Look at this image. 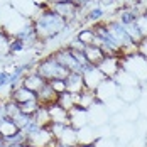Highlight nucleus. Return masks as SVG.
Wrapping results in <instances>:
<instances>
[{
	"label": "nucleus",
	"instance_id": "f03ea898",
	"mask_svg": "<svg viewBox=\"0 0 147 147\" xmlns=\"http://www.w3.org/2000/svg\"><path fill=\"white\" fill-rule=\"evenodd\" d=\"M34 69H36L37 74H41L47 83L49 81H54V80H66V76L69 74V71L66 68H63L58 61L53 58V54L42 58L34 66Z\"/></svg>",
	"mask_w": 147,
	"mask_h": 147
},
{
	"label": "nucleus",
	"instance_id": "b1692460",
	"mask_svg": "<svg viewBox=\"0 0 147 147\" xmlns=\"http://www.w3.org/2000/svg\"><path fill=\"white\" fill-rule=\"evenodd\" d=\"M95 147H118V142L113 137H100L95 140Z\"/></svg>",
	"mask_w": 147,
	"mask_h": 147
},
{
	"label": "nucleus",
	"instance_id": "7ed1b4c3",
	"mask_svg": "<svg viewBox=\"0 0 147 147\" xmlns=\"http://www.w3.org/2000/svg\"><path fill=\"white\" fill-rule=\"evenodd\" d=\"M120 59H122V69L130 73L139 83L147 81V59L144 56H140L139 53H134V54L122 56Z\"/></svg>",
	"mask_w": 147,
	"mask_h": 147
},
{
	"label": "nucleus",
	"instance_id": "412c9836",
	"mask_svg": "<svg viewBox=\"0 0 147 147\" xmlns=\"http://www.w3.org/2000/svg\"><path fill=\"white\" fill-rule=\"evenodd\" d=\"M27 46L24 41H20L19 37H10V42H9V54L14 56V54H20Z\"/></svg>",
	"mask_w": 147,
	"mask_h": 147
},
{
	"label": "nucleus",
	"instance_id": "a211bd4d",
	"mask_svg": "<svg viewBox=\"0 0 147 147\" xmlns=\"http://www.w3.org/2000/svg\"><path fill=\"white\" fill-rule=\"evenodd\" d=\"M17 132H19V129H17V125L14 123L12 118L5 117V118L0 120V135H2V139L3 137H9V135H14Z\"/></svg>",
	"mask_w": 147,
	"mask_h": 147
},
{
	"label": "nucleus",
	"instance_id": "f8f14e48",
	"mask_svg": "<svg viewBox=\"0 0 147 147\" xmlns=\"http://www.w3.org/2000/svg\"><path fill=\"white\" fill-rule=\"evenodd\" d=\"M139 14H140V10H137L134 5H123L122 9H118L117 20L122 26H129V24H134L137 20Z\"/></svg>",
	"mask_w": 147,
	"mask_h": 147
},
{
	"label": "nucleus",
	"instance_id": "9b49d317",
	"mask_svg": "<svg viewBox=\"0 0 147 147\" xmlns=\"http://www.w3.org/2000/svg\"><path fill=\"white\" fill-rule=\"evenodd\" d=\"M66 83V91L78 95L81 91H85V81H83V74L81 73H69L64 80Z\"/></svg>",
	"mask_w": 147,
	"mask_h": 147
},
{
	"label": "nucleus",
	"instance_id": "dca6fc26",
	"mask_svg": "<svg viewBox=\"0 0 147 147\" xmlns=\"http://www.w3.org/2000/svg\"><path fill=\"white\" fill-rule=\"evenodd\" d=\"M32 120H34L41 129H46V127L51 123V117H49V110H47V107L41 105V107L37 108V112L32 115Z\"/></svg>",
	"mask_w": 147,
	"mask_h": 147
},
{
	"label": "nucleus",
	"instance_id": "9d476101",
	"mask_svg": "<svg viewBox=\"0 0 147 147\" xmlns=\"http://www.w3.org/2000/svg\"><path fill=\"white\" fill-rule=\"evenodd\" d=\"M49 110V117H51V123H58V125H69V113L68 110H64L61 105L53 103L47 107Z\"/></svg>",
	"mask_w": 147,
	"mask_h": 147
},
{
	"label": "nucleus",
	"instance_id": "bb28decb",
	"mask_svg": "<svg viewBox=\"0 0 147 147\" xmlns=\"http://www.w3.org/2000/svg\"><path fill=\"white\" fill-rule=\"evenodd\" d=\"M137 53L147 59V37H144V39L137 44Z\"/></svg>",
	"mask_w": 147,
	"mask_h": 147
},
{
	"label": "nucleus",
	"instance_id": "20e7f679",
	"mask_svg": "<svg viewBox=\"0 0 147 147\" xmlns=\"http://www.w3.org/2000/svg\"><path fill=\"white\" fill-rule=\"evenodd\" d=\"M49 9L51 10H54L58 15H61L64 20H68V22H71L74 20L78 15H80V7L71 2V0H59V2H49Z\"/></svg>",
	"mask_w": 147,
	"mask_h": 147
},
{
	"label": "nucleus",
	"instance_id": "423d86ee",
	"mask_svg": "<svg viewBox=\"0 0 147 147\" xmlns=\"http://www.w3.org/2000/svg\"><path fill=\"white\" fill-rule=\"evenodd\" d=\"M81 74H83V81H85V90H90V91H96V88L107 80L103 73L98 69V66H93V64H90Z\"/></svg>",
	"mask_w": 147,
	"mask_h": 147
},
{
	"label": "nucleus",
	"instance_id": "393cba45",
	"mask_svg": "<svg viewBox=\"0 0 147 147\" xmlns=\"http://www.w3.org/2000/svg\"><path fill=\"white\" fill-rule=\"evenodd\" d=\"M9 81H10V71L7 68L0 69V90L9 88Z\"/></svg>",
	"mask_w": 147,
	"mask_h": 147
},
{
	"label": "nucleus",
	"instance_id": "ddd939ff",
	"mask_svg": "<svg viewBox=\"0 0 147 147\" xmlns=\"http://www.w3.org/2000/svg\"><path fill=\"white\" fill-rule=\"evenodd\" d=\"M44 83H46V80L41 74L36 73V69H32L30 73H27L24 76V80H22V86H26L27 90H30L32 93H37Z\"/></svg>",
	"mask_w": 147,
	"mask_h": 147
},
{
	"label": "nucleus",
	"instance_id": "6e6552de",
	"mask_svg": "<svg viewBox=\"0 0 147 147\" xmlns=\"http://www.w3.org/2000/svg\"><path fill=\"white\" fill-rule=\"evenodd\" d=\"M69 125L73 127L74 130H80V129H83V127H86L90 123V118H88V110H85V108H81L80 105H76L73 107L69 112Z\"/></svg>",
	"mask_w": 147,
	"mask_h": 147
},
{
	"label": "nucleus",
	"instance_id": "aec40b11",
	"mask_svg": "<svg viewBox=\"0 0 147 147\" xmlns=\"http://www.w3.org/2000/svg\"><path fill=\"white\" fill-rule=\"evenodd\" d=\"M58 105H61L64 110H71L73 107H76V100H74V95L73 93H63V95H59V98H58Z\"/></svg>",
	"mask_w": 147,
	"mask_h": 147
},
{
	"label": "nucleus",
	"instance_id": "c756f323",
	"mask_svg": "<svg viewBox=\"0 0 147 147\" xmlns=\"http://www.w3.org/2000/svg\"><path fill=\"white\" fill-rule=\"evenodd\" d=\"M56 147H71V146H64V144H59V142H58V144H56ZM74 147V146H73Z\"/></svg>",
	"mask_w": 147,
	"mask_h": 147
},
{
	"label": "nucleus",
	"instance_id": "0eeeda50",
	"mask_svg": "<svg viewBox=\"0 0 147 147\" xmlns=\"http://www.w3.org/2000/svg\"><path fill=\"white\" fill-rule=\"evenodd\" d=\"M96 66L107 80H113L117 76V73L122 69V59L118 56H105L102 59V63L96 64Z\"/></svg>",
	"mask_w": 147,
	"mask_h": 147
},
{
	"label": "nucleus",
	"instance_id": "7c9ffc66",
	"mask_svg": "<svg viewBox=\"0 0 147 147\" xmlns=\"http://www.w3.org/2000/svg\"><path fill=\"white\" fill-rule=\"evenodd\" d=\"M0 147H5V144H3V140L0 139Z\"/></svg>",
	"mask_w": 147,
	"mask_h": 147
},
{
	"label": "nucleus",
	"instance_id": "6ab92c4d",
	"mask_svg": "<svg viewBox=\"0 0 147 147\" xmlns=\"http://www.w3.org/2000/svg\"><path fill=\"white\" fill-rule=\"evenodd\" d=\"M76 39H78V41H81L83 44H86V46H90V44L96 46V37H95V32H93L91 27H85V29L78 30Z\"/></svg>",
	"mask_w": 147,
	"mask_h": 147
},
{
	"label": "nucleus",
	"instance_id": "4be33fe9",
	"mask_svg": "<svg viewBox=\"0 0 147 147\" xmlns=\"http://www.w3.org/2000/svg\"><path fill=\"white\" fill-rule=\"evenodd\" d=\"M39 107H41V103L37 102V100H30V102L20 103V105H19V110H20L22 113H26V115L32 117V115L37 112V108H39Z\"/></svg>",
	"mask_w": 147,
	"mask_h": 147
},
{
	"label": "nucleus",
	"instance_id": "4468645a",
	"mask_svg": "<svg viewBox=\"0 0 147 147\" xmlns=\"http://www.w3.org/2000/svg\"><path fill=\"white\" fill-rule=\"evenodd\" d=\"M9 100H12L15 102L17 105H20V103H26V102H30V100H37V96H36V93H32L30 90H27L26 86H17L15 90L10 91V98Z\"/></svg>",
	"mask_w": 147,
	"mask_h": 147
},
{
	"label": "nucleus",
	"instance_id": "f3484780",
	"mask_svg": "<svg viewBox=\"0 0 147 147\" xmlns=\"http://www.w3.org/2000/svg\"><path fill=\"white\" fill-rule=\"evenodd\" d=\"M105 9H102L100 5H95V7H91L86 15H85V22H90V24H98V22H103V19H105Z\"/></svg>",
	"mask_w": 147,
	"mask_h": 147
},
{
	"label": "nucleus",
	"instance_id": "cd10ccee",
	"mask_svg": "<svg viewBox=\"0 0 147 147\" xmlns=\"http://www.w3.org/2000/svg\"><path fill=\"white\" fill-rule=\"evenodd\" d=\"M100 3V7L102 9H110V7H117V3H118V0H98Z\"/></svg>",
	"mask_w": 147,
	"mask_h": 147
},
{
	"label": "nucleus",
	"instance_id": "a878e982",
	"mask_svg": "<svg viewBox=\"0 0 147 147\" xmlns=\"http://www.w3.org/2000/svg\"><path fill=\"white\" fill-rule=\"evenodd\" d=\"M49 85L53 86V90H54L58 95L66 93V83H64V80H54V81H49Z\"/></svg>",
	"mask_w": 147,
	"mask_h": 147
},
{
	"label": "nucleus",
	"instance_id": "f257e3e1",
	"mask_svg": "<svg viewBox=\"0 0 147 147\" xmlns=\"http://www.w3.org/2000/svg\"><path fill=\"white\" fill-rule=\"evenodd\" d=\"M30 20L34 24L39 41H51L58 37L59 34H63L64 30H68V26H69L68 20H64L61 15H58L51 9L39 10Z\"/></svg>",
	"mask_w": 147,
	"mask_h": 147
},
{
	"label": "nucleus",
	"instance_id": "1a4fd4ad",
	"mask_svg": "<svg viewBox=\"0 0 147 147\" xmlns=\"http://www.w3.org/2000/svg\"><path fill=\"white\" fill-rule=\"evenodd\" d=\"M36 96H37V102L41 103V105H44V107H49V105H53V103H58V98L59 95L53 90V86L46 81L44 85L41 86V90L36 93Z\"/></svg>",
	"mask_w": 147,
	"mask_h": 147
},
{
	"label": "nucleus",
	"instance_id": "2f4dec72",
	"mask_svg": "<svg viewBox=\"0 0 147 147\" xmlns=\"http://www.w3.org/2000/svg\"><path fill=\"white\" fill-rule=\"evenodd\" d=\"M0 139H2V135H0Z\"/></svg>",
	"mask_w": 147,
	"mask_h": 147
},
{
	"label": "nucleus",
	"instance_id": "c85d7f7f",
	"mask_svg": "<svg viewBox=\"0 0 147 147\" xmlns=\"http://www.w3.org/2000/svg\"><path fill=\"white\" fill-rule=\"evenodd\" d=\"M71 2H74V3H76V5H78L81 10H83L85 7H88V5L91 3V2H93V0H71Z\"/></svg>",
	"mask_w": 147,
	"mask_h": 147
},
{
	"label": "nucleus",
	"instance_id": "2eb2a0df",
	"mask_svg": "<svg viewBox=\"0 0 147 147\" xmlns=\"http://www.w3.org/2000/svg\"><path fill=\"white\" fill-rule=\"evenodd\" d=\"M85 56L88 59L90 64H93V66H96V64H100L102 63V59L105 58V53H103V49L100 46H95V44H90L85 47Z\"/></svg>",
	"mask_w": 147,
	"mask_h": 147
},
{
	"label": "nucleus",
	"instance_id": "5701e85b",
	"mask_svg": "<svg viewBox=\"0 0 147 147\" xmlns=\"http://www.w3.org/2000/svg\"><path fill=\"white\" fill-rule=\"evenodd\" d=\"M135 26H137L139 32L142 34V37H147V14L146 12H140L139 14L137 20H135Z\"/></svg>",
	"mask_w": 147,
	"mask_h": 147
},
{
	"label": "nucleus",
	"instance_id": "39448f33",
	"mask_svg": "<svg viewBox=\"0 0 147 147\" xmlns=\"http://www.w3.org/2000/svg\"><path fill=\"white\" fill-rule=\"evenodd\" d=\"M51 54H53V58L56 59L63 68H66L69 73H81V66H80V63L76 61V58L73 56V53H71L69 47L64 46V47H61V49L51 53Z\"/></svg>",
	"mask_w": 147,
	"mask_h": 147
}]
</instances>
